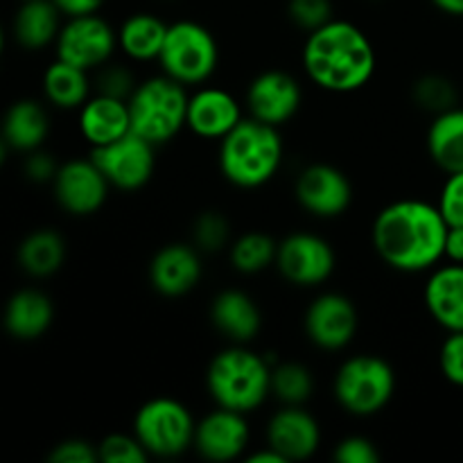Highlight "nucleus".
Segmentation results:
<instances>
[{
  "instance_id": "1",
  "label": "nucleus",
  "mask_w": 463,
  "mask_h": 463,
  "mask_svg": "<svg viewBox=\"0 0 463 463\" xmlns=\"http://www.w3.org/2000/svg\"><path fill=\"white\" fill-rule=\"evenodd\" d=\"M448 222L437 203L398 199L387 203L371 224V244L380 260L402 274L430 271L443 260Z\"/></svg>"
},
{
  "instance_id": "2",
  "label": "nucleus",
  "mask_w": 463,
  "mask_h": 463,
  "mask_svg": "<svg viewBox=\"0 0 463 463\" xmlns=\"http://www.w3.org/2000/svg\"><path fill=\"white\" fill-rule=\"evenodd\" d=\"M306 77L326 93L348 95L362 90L378 71V52L360 25L333 18L307 32L301 50Z\"/></svg>"
},
{
  "instance_id": "3",
  "label": "nucleus",
  "mask_w": 463,
  "mask_h": 463,
  "mask_svg": "<svg viewBox=\"0 0 463 463\" xmlns=\"http://www.w3.org/2000/svg\"><path fill=\"white\" fill-rule=\"evenodd\" d=\"M283 158L285 143L279 127L247 116L220 140L217 165L231 185L240 190H258L279 175Z\"/></svg>"
},
{
  "instance_id": "4",
  "label": "nucleus",
  "mask_w": 463,
  "mask_h": 463,
  "mask_svg": "<svg viewBox=\"0 0 463 463\" xmlns=\"http://www.w3.org/2000/svg\"><path fill=\"white\" fill-rule=\"evenodd\" d=\"M206 389L217 407L253 414L271 396V362L247 344H231L208 364Z\"/></svg>"
},
{
  "instance_id": "5",
  "label": "nucleus",
  "mask_w": 463,
  "mask_h": 463,
  "mask_svg": "<svg viewBox=\"0 0 463 463\" xmlns=\"http://www.w3.org/2000/svg\"><path fill=\"white\" fill-rule=\"evenodd\" d=\"M127 104H129L131 134L140 136L156 147L167 145L185 129L188 90L172 77L156 75L140 81Z\"/></svg>"
},
{
  "instance_id": "6",
  "label": "nucleus",
  "mask_w": 463,
  "mask_h": 463,
  "mask_svg": "<svg viewBox=\"0 0 463 463\" xmlns=\"http://www.w3.org/2000/svg\"><path fill=\"white\" fill-rule=\"evenodd\" d=\"M396 387V371L384 357L360 353L339 364L333 380V396L346 414L369 419L393 401Z\"/></svg>"
},
{
  "instance_id": "7",
  "label": "nucleus",
  "mask_w": 463,
  "mask_h": 463,
  "mask_svg": "<svg viewBox=\"0 0 463 463\" xmlns=\"http://www.w3.org/2000/svg\"><path fill=\"white\" fill-rule=\"evenodd\" d=\"M163 75L188 86H202L220 66V43L203 23L175 21L167 27L165 43L158 54Z\"/></svg>"
},
{
  "instance_id": "8",
  "label": "nucleus",
  "mask_w": 463,
  "mask_h": 463,
  "mask_svg": "<svg viewBox=\"0 0 463 463\" xmlns=\"http://www.w3.org/2000/svg\"><path fill=\"white\" fill-rule=\"evenodd\" d=\"M193 411L181 401L170 396H158L143 402L134 416V434L149 457L172 459L184 455L194 443Z\"/></svg>"
},
{
  "instance_id": "9",
  "label": "nucleus",
  "mask_w": 463,
  "mask_h": 463,
  "mask_svg": "<svg viewBox=\"0 0 463 463\" xmlns=\"http://www.w3.org/2000/svg\"><path fill=\"white\" fill-rule=\"evenodd\" d=\"M274 267L294 288H319L335 274L337 253L321 235L297 231L279 240Z\"/></svg>"
},
{
  "instance_id": "10",
  "label": "nucleus",
  "mask_w": 463,
  "mask_h": 463,
  "mask_svg": "<svg viewBox=\"0 0 463 463\" xmlns=\"http://www.w3.org/2000/svg\"><path fill=\"white\" fill-rule=\"evenodd\" d=\"M90 158L113 190L136 193L152 181L156 170V145L129 131L113 143L90 149Z\"/></svg>"
},
{
  "instance_id": "11",
  "label": "nucleus",
  "mask_w": 463,
  "mask_h": 463,
  "mask_svg": "<svg viewBox=\"0 0 463 463\" xmlns=\"http://www.w3.org/2000/svg\"><path fill=\"white\" fill-rule=\"evenodd\" d=\"M57 59L80 66L84 71H98L111 61L118 50V30L99 14L89 16H72L59 30Z\"/></svg>"
},
{
  "instance_id": "12",
  "label": "nucleus",
  "mask_w": 463,
  "mask_h": 463,
  "mask_svg": "<svg viewBox=\"0 0 463 463\" xmlns=\"http://www.w3.org/2000/svg\"><path fill=\"white\" fill-rule=\"evenodd\" d=\"M294 199L307 215L335 220L351 208L353 184L333 163H310L294 181Z\"/></svg>"
},
{
  "instance_id": "13",
  "label": "nucleus",
  "mask_w": 463,
  "mask_h": 463,
  "mask_svg": "<svg viewBox=\"0 0 463 463\" xmlns=\"http://www.w3.org/2000/svg\"><path fill=\"white\" fill-rule=\"evenodd\" d=\"M303 328L312 346L319 351L337 353L355 339L360 328V312L346 294L324 292L312 298L307 306Z\"/></svg>"
},
{
  "instance_id": "14",
  "label": "nucleus",
  "mask_w": 463,
  "mask_h": 463,
  "mask_svg": "<svg viewBox=\"0 0 463 463\" xmlns=\"http://www.w3.org/2000/svg\"><path fill=\"white\" fill-rule=\"evenodd\" d=\"M303 104L301 81L288 71L269 68L249 81L244 93V107L249 118L271 127H283L292 120Z\"/></svg>"
},
{
  "instance_id": "15",
  "label": "nucleus",
  "mask_w": 463,
  "mask_h": 463,
  "mask_svg": "<svg viewBox=\"0 0 463 463\" xmlns=\"http://www.w3.org/2000/svg\"><path fill=\"white\" fill-rule=\"evenodd\" d=\"M54 199L72 217H89L102 211L111 185L93 158H72L59 165L52 181Z\"/></svg>"
},
{
  "instance_id": "16",
  "label": "nucleus",
  "mask_w": 463,
  "mask_h": 463,
  "mask_svg": "<svg viewBox=\"0 0 463 463\" xmlns=\"http://www.w3.org/2000/svg\"><path fill=\"white\" fill-rule=\"evenodd\" d=\"M251 443V428L247 414L215 407L197 420L193 448L206 461L224 463L240 459Z\"/></svg>"
},
{
  "instance_id": "17",
  "label": "nucleus",
  "mask_w": 463,
  "mask_h": 463,
  "mask_svg": "<svg viewBox=\"0 0 463 463\" xmlns=\"http://www.w3.org/2000/svg\"><path fill=\"white\" fill-rule=\"evenodd\" d=\"M244 109L231 90L220 86L202 84L194 93L188 95V111H185V129L202 140L220 143L229 131L242 122Z\"/></svg>"
},
{
  "instance_id": "18",
  "label": "nucleus",
  "mask_w": 463,
  "mask_h": 463,
  "mask_svg": "<svg viewBox=\"0 0 463 463\" xmlns=\"http://www.w3.org/2000/svg\"><path fill=\"white\" fill-rule=\"evenodd\" d=\"M149 285L165 298H181L193 292L203 276L202 251L188 242H170L149 260Z\"/></svg>"
},
{
  "instance_id": "19",
  "label": "nucleus",
  "mask_w": 463,
  "mask_h": 463,
  "mask_svg": "<svg viewBox=\"0 0 463 463\" xmlns=\"http://www.w3.org/2000/svg\"><path fill=\"white\" fill-rule=\"evenodd\" d=\"M267 446L285 461H306L321 446V425L303 405H283L267 420Z\"/></svg>"
},
{
  "instance_id": "20",
  "label": "nucleus",
  "mask_w": 463,
  "mask_h": 463,
  "mask_svg": "<svg viewBox=\"0 0 463 463\" xmlns=\"http://www.w3.org/2000/svg\"><path fill=\"white\" fill-rule=\"evenodd\" d=\"M430 317L446 333H463V265L448 262L434 267L423 289Z\"/></svg>"
},
{
  "instance_id": "21",
  "label": "nucleus",
  "mask_w": 463,
  "mask_h": 463,
  "mask_svg": "<svg viewBox=\"0 0 463 463\" xmlns=\"http://www.w3.org/2000/svg\"><path fill=\"white\" fill-rule=\"evenodd\" d=\"M211 321L231 344H249L262 328V315L244 289H222L211 303Z\"/></svg>"
},
{
  "instance_id": "22",
  "label": "nucleus",
  "mask_w": 463,
  "mask_h": 463,
  "mask_svg": "<svg viewBox=\"0 0 463 463\" xmlns=\"http://www.w3.org/2000/svg\"><path fill=\"white\" fill-rule=\"evenodd\" d=\"M80 134L93 147L113 143L131 131L129 104L127 99L109 98V95L93 93L80 109Z\"/></svg>"
},
{
  "instance_id": "23",
  "label": "nucleus",
  "mask_w": 463,
  "mask_h": 463,
  "mask_svg": "<svg viewBox=\"0 0 463 463\" xmlns=\"http://www.w3.org/2000/svg\"><path fill=\"white\" fill-rule=\"evenodd\" d=\"M54 321L52 298L34 288L12 294L3 312V326L18 342H34L43 337Z\"/></svg>"
},
{
  "instance_id": "24",
  "label": "nucleus",
  "mask_w": 463,
  "mask_h": 463,
  "mask_svg": "<svg viewBox=\"0 0 463 463\" xmlns=\"http://www.w3.org/2000/svg\"><path fill=\"white\" fill-rule=\"evenodd\" d=\"M0 134L5 136L9 147L16 149V152L30 154L34 149H41L50 134L48 111H45L43 104L32 98L16 99L5 111Z\"/></svg>"
},
{
  "instance_id": "25",
  "label": "nucleus",
  "mask_w": 463,
  "mask_h": 463,
  "mask_svg": "<svg viewBox=\"0 0 463 463\" xmlns=\"http://www.w3.org/2000/svg\"><path fill=\"white\" fill-rule=\"evenodd\" d=\"M170 23L152 12H136L118 27V50L131 61H158Z\"/></svg>"
},
{
  "instance_id": "26",
  "label": "nucleus",
  "mask_w": 463,
  "mask_h": 463,
  "mask_svg": "<svg viewBox=\"0 0 463 463\" xmlns=\"http://www.w3.org/2000/svg\"><path fill=\"white\" fill-rule=\"evenodd\" d=\"M61 16L52 0H25L14 16V36L25 50H43L57 41Z\"/></svg>"
},
{
  "instance_id": "27",
  "label": "nucleus",
  "mask_w": 463,
  "mask_h": 463,
  "mask_svg": "<svg viewBox=\"0 0 463 463\" xmlns=\"http://www.w3.org/2000/svg\"><path fill=\"white\" fill-rule=\"evenodd\" d=\"M428 154L446 175L463 170V107L437 113L425 136Z\"/></svg>"
},
{
  "instance_id": "28",
  "label": "nucleus",
  "mask_w": 463,
  "mask_h": 463,
  "mask_svg": "<svg viewBox=\"0 0 463 463\" xmlns=\"http://www.w3.org/2000/svg\"><path fill=\"white\" fill-rule=\"evenodd\" d=\"M95 86L89 71L63 59H54L43 72V95L52 107L63 111H80L86 99L93 95Z\"/></svg>"
},
{
  "instance_id": "29",
  "label": "nucleus",
  "mask_w": 463,
  "mask_h": 463,
  "mask_svg": "<svg viewBox=\"0 0 463 463\" xmlns=\"http://www.w3.org/2000/svg\"><path fill=\"white\" fill-rule=\"evenodd\" d=\"M18 265L32 279H48L66 262V240L54 229L32 231L18 244Z\"/></svg>"
},
{
  "instance_id": "30",
  "label": "nucleus",
  "mask_w": 463,
  "mask_h": 463,
  "mask_svg": "<svg viewBox=\"0 0 463 463\" xmlns=\"http://www.w3.org/2000/svg\"><path fill=\"white\" fill-rule=\"evenodd\" d=\"M279 242L265 231H247L233 238L229 247V260L238 274L256 276L274 267Z\"/></svg>"
},
{
  "instance_id": "31",
  "label": "nucleus",
  "mask_w": 463,
  "mask_h": 463,
  "mask_svg": "<svg viewBox=\"0 0 463 463\" xmlns=\"http://www.w3.org/2000/svg\"><path fill=\"white\" fill-rule=\"evenodd\" d=\"M315 392V378L301 362L271 364V396L280 405H303Z\"/></svg>"
},
{
  "instance_id": "32",
  "label": "nucleus",
  "mask_w": 463,
  "mask_h": 463,
  "mask_svg": "<svg viewBox=\"0 0 463 463\" xmlns=\"http://www.w3.org/2000/svg\"><path fill=\"white\" fill-rule=\"evenodd\" d=\"M411 98H414L416 107H420L428 113H443L448 109L457 107V86L452 84V80L448 77L437 75V72H430V75L419 77L414 81V89H411Z\"/></svg>"
},
{
  "instance_id": "33",
  "label": "nucleus",
  "mask_w": 463,
  "mask_h": 463,
  "mask_svg": "<svg viewBox=\"0 0 463 463\" xmlns=\"http://www.w3.org/2000/svg\"><path fill=\"white\" fill-rule=\"evenodd\" d=\"M233 242L231 224L220 211H203L193 224V244L202 253L224 251Z\"/></svg>"
},
{
  "instance_id": "34",
  "label": "nucleus",
  "mask_w": 463,
  "mask_h": 463,
  "mask_svg": "<svg viewBox=\"0 0 463 463\" xmlns=\"http://www.w3.org/2000/svg\"><path fill=\"white\" fill-rule=\"evenodd\" d=\"M98 457L102 463H147L152 459L134 432L107 434L98 443Z\"/></svg>"
},
{
  "instance_id": "35",
  "label": "nucleus",
  "mask_w": 463,
  "mask_h": 463,
  "mask_svg": "<svg viewBox=\"0 0 463 463\" xmlns=\"http://www.w3.org/2000/svg\"><path fill=\"white\" fill-rule=\"evenodd\" d=\"M288 16L307 34L333 21V0H288Z\"/></svg>"
},
{
  "instance_id": "36",
  "label": "nucleus",
  "mask_w": 463,
  "mask_h": 463,
  "mask_svg": "<svg viewBox=\"0 0 463 463\" xmlns=\"http://www.w3.org/2000/svg\"><path fill=\"white\" fill-rule=\"evenodd\" d=\"M136 84L131 71L120 63H104L102 68H98V77H95V93L109 95V98L118 99H129L134 93Z\"/></svg>"
},
{
  "instance_id": "37",
  "label": "nucleus",
  "mask_w": 463,
  "mask_h": 463,
  "mask_svg": "<svg viewBox=\"0 0 463 463\" xmlns=\"http://www.w3.org/2000/svg\"><path fill=\"white\" fill-rule=\"evenodd\" d=\"M437 206L448 226H463V170L448 175Z\"/></svg>"
},
{
  "instance_id": "38",
  "label": "nucleus",
  "mask_w": 463,
  "mask_h": 463,
  "mask_svg": "<svg viewBox=\"0 0 463 463\" xmlns=\"http://www.w3.org/2000/svg\"><path fill=\"white\" fill-rule=\"evenodd\" d=\"M443 378L455 387H463V333H448L439 351Z\"/></svg>"
},
{
  "instance_id": "39",
  "label": "nucleus",
  "mask_w": 463,
  "mask_h": 463,
  "mask_svg": "<svg viewBox=\"0 0 463 463\" xmlns=\"http://www.w3.org/2000/svg\"><path fill=\"white\" fill-rule=\"evenodd\" d=\"M333 459L337 463H378L380 450L371 439L351 434L335 446Z\"/></svg>"
},
{
  "instance_id": "40",
  "label": "nucleus",
  "mask_w": 463,
  "mask_h": 463,
  "mask_svg": "<svg viewBox=\"0 0 463 463\" xmlns=\"http://www.w3.org/2000/svg\"><path fill=\"white\" fill-rule=\"evenodd\" d=\"M50 463H99L98 446L86 439H66L48 455Z\"/></svg>"
},
{
  "instance_id": "41",
  "label": "nucleus",
  "mask_w": 463,
  "mask_h": 463,
  "mask_svg": "<svg viewBox=\"0 0 463 463\" xmlns=\"http://www.w3.org/2000/svg\"><path fill=\"white\" fill-rule=\"evenodd\" d=\"M59 163L54 161L52 154L41 152V149H34V152L27 154L25 158V176L34 184H52L54 176H57Z\"/></svg>"
},
{
  "instance_id": "42",
  "label": "nucleus",
  "mask_w": 463,
  "mask_h": 463,
  "mask_svg": "<svg viewBox=\"0 0 463 463\" xmlns=\"http://www.w3.org/2000/svg\"><path fill=\"white\" fill-rule=\"evenodd\" d=\"M59 12L66 18L72 16H89V14H99V9L107 5V0H52Z\"/></svg>"
},
{
  "instance_id": "43",
  "label": "nucleus",
  "mask_w": 463,
  "mask_h": 463,
  "mask_svg": "<svg viewBox=\"0 0 463 463\" xmlns=\"http://www.w3.org/2000/svg\"><path fill=\"white\" fill-rule=\"evenodd\" d=\"M443 260L463 265V226H448Z\"/></svg>"
},
{
  "instance_id": "44",
  "label": "nucleus",
  "mask_w": 463,
  "mask_h": 463,
  "mask_svg": "<svg viewBox=\"0 0 463 463\" xmlns=\"http://www.w3.org/2000/svg\"><path fill=\"white\" fill-rule=\"evenodd\" d=\"M247 461L249 463H288L283 455H279V452H276L271 446H267V443L260 448V450L249 452Z\"/></svg>"
},
{
  "instance_id": "45",
  "label": "nucleus",
  "mask_w": 463,
  "mask_h": 463,
  "mask_svg": "<svg viewBox=\"0 0 463 463\" xmlns=\"http://www.w3.org/2000/svg\"><path fill=\"white\" fill-rule=\"evenodd\" d=\"M439 12L448 14V16L463 18V0H430Z\"/></svg>"
},
{
  "instance_id": "46",
  "label": "nucleus",
  "mask_w": 463,
  "mask_h": 463,
  "mask_svg": "<svg viewBox=\"0 0 463 463\" xmlns=\"http://www.w3.org/2000/svg\"><path fill=\"white\" fill-rule=\"evenodd\" d=\"M7 149H9L7 140H5V136L0 134V167H3L5 161H7Z\"/></svg>"
},
{
  "instance_id": "47",
  "label": "nucleus",
  "mask_w": 463,
  "mask_h": 463,
  "mask_svg": "<svg viewBox=\"0 0 463 463\" xmlns=\"http://www.w3.org/2000/svg\"><path fill=\"white\" fill-rule=\"evenodd\" d=\"M3 52H5V30L3 25H0V57H3Z\"/></svg>"
},
{
  "instance_id": "48",
  "label": "nucleus",
  "mask_w": 463,
  "mask_h": 463,
  "mask_svg": "<svg viewBox=\"0 0 463 463\" xmlns=\"http://www.w3.org/2000/svg\"><path fill=\"white\" fill-rule=\"evenodd\" d=\"M21 3H25V0H21Z\"/></svg>"
}]
</instances>
